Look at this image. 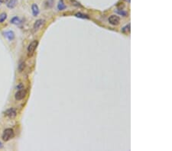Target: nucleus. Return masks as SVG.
<instances>
[{"mask_svg":"<svg viewBox=\"0 0 172 151\" xmlns=\"http://www.w3.org/2000/svg\"><path fill=\"white\" fill-rule=\"evenodd\" d=\"M15 136L14 134V131L12 128H7L4 131L3 134V140L4 141H9V140L12 139Z\"/></svg>","mask_w":172,"mask_h":151,"instance_id":"f257e3e1","label":"nucleus"},{"mask_svg":"<svg viewBox=\"0 0 172 151\" xmlns=\"http://www.w3.org/2000/svg\"><path fill=\"white\" fill-rule=\"evenodd\" d=\"M38 41L37 40H34L33 41H31L28 47V55L29 56H31L33 55V53H34V51H35V50L37 49L38 47Z\"/></svg>","mask_w":172,"mask_h":151,"instance_id":"f03ea898","label":"nucleus"},{"mask_svg":"<svg viewBox=\"0 0 172 151\" xmlns=\"http://www.w3.org/2000/svg\"><path fill=\"white\" fill-rule=\"evenodd\" d=\"M26 94H27L26 90L24 89V88H22V89H19L18 91L15 93V98L17 101H20V100H22L26 96Z\"/></svg>","mask_w":172,"mask_h":151,"instance_id":"7ed1b4c3","label":"nucleus"},{"mask_svg":"<svg viewBox=\"0 0 172 151\" xmlns=\"http://www.w3.org/2000/svg\"><path fill=\"white\" fill-rule=\"evenodd\" d=\"M109 22L112 25H118L120 23V18L117 15H111L109 18Z\"/></svg>","mask_w":172,"mask_h":151,"instance_id":"20e7f679","label":"nucleus"},{"mask_svg":"<svg viewBox=\"0 0 172 151\" xmlns=\"http://www.w3.org/2000/svg\"><path fill=\"white\" fill-rule=\"evenodd\" d=\"M5 115L9 118H14L17 115V111L14 108H11L5 112Z\"/></svg>","mask_w":172,"mask_h":151,"instance_id":"39448f33","label":"nucleus"},{"mask_svg":"<svg viewBox=\"0 0 172 151\" xmlns=\"http://www.w3.org/2000/svg\"><path fill=\"white\" fill-rule=\"evenodd\" d=\"M45 21L43 19H38L35 22H34V25H33V28H34V31H38V29H40V27L43 25Z\"/></svg>","mask_w":172,"mask_h":151,"instance_id":"423d86ee","label":"nucleus"},{"mask_svg":"<svg viewBox=\"0 0 172 151\" xmlns=\"http://www.w3.org/2000/svg\"><path fill=\"white\" fill-rule=\"evenodd\" d=\"M31 11H32V14L34 17H37L39 14V8L37 4L34 3L31 6Z\"/></svg>","mask_w":172,"mask_h":151,"instance_id":"0eeeda50","label":"nucleus"},{"mask_svg":"<svg viewBox=\"0 0 172 151\" xmlns=\"http://www.w3.org/2000/svg\"><path fill=\"white\" fill-rule=\"evenodd\" d=\"M18 4V0H8L6 2V6L9 9H14Z\"/></svg>","mask_w":172,"mask_h":151,"instance_id":"6e6552de","label":"nucleus"},{"mask_svg":"<svg viewBox=\"0 0 172 151\" xmlns=\"http://www.w3.org/2000/svg\"><path fill=\"white\" fill-rule=\"evenodd\" d=\"M4 36L9 40V41H12L15 38V33L12 31H8L4 33Z\"/></svg>","mask_w":172,"mask_h":151,"instance_id":"1a4fd4ad","label":"nucleus"},{"mask_svg":"<svg viewBox=\"0 0 172 151\" xmlns=\"http://www.w3.org/2000/svg\"><path fill=\"white\" fill-rule=\"evenodd\" d=\"M67 6L66 5L64 4L63 1V0H59V2H58V4H57V9L59 11H63L64 9H66Z\"/></svg>","mask_w":172,"mask_h":151,"instance_id":"9d476101","label":"nucleus"},{"mask_svg":"<svg viewBox=\"0 0 172 151\" xmlns=\"http://www.w3.org/2000/svg\"><path fill=\"white\" fill-rule=\"evenodd\" d=\"M21 22L22 21H21L20 18L18 16H15V17H14V18H12L11 19V23L13 24H15V25H18V24H21Z\"/></svg>","mask_w":172,"mask_h":151,"instance_id":"9b49d317","label":"nucleus"},{"mask_svg":"<svg viewBox=\"0 0 172 151\" xmlns=\"http://www.w3.org/2000/svg\"><path fill=\"white\" fill-rule=\"evenodd\" d=\"M45 4V7H46V8L50 9V8H51V7L53 6V5H54V0H46Z\"/></svg>","mask_w":172,"mask_h":151,"instance_id":"f8f14e48","label":"nucleus"},{"mask_svg":"<svg viewBox=\"0 0 172 151\" xmlns=\"http://www.w3.org/2000/svg\"><path fill=\"white\" fill-rule=\"evenodd\" d=\"M75 16L76 17H77V18H83V19H89L90 18V17L88 16V15H84V14H83V13H80V12H79V13H77L76 15H75Z\"/></svg>","mask_w":172,"mask_h":151,"instance_id":"ddd939ff","label":"nucleus"},{"mask_svg":"<svg viewBox=\"0 0 172 151\" xmlns=\"http://www.w3.org/2000/svg\"><path fill=\"white\" fill-rule=\"evenodd\" d=\"M7 18V14L5 12H3L0 14V23H3L6 21V19Z\"/></svg>","mask_w":172,"mask_h":151,"instance_id":"4468645a","label":"nucleus"},{"mask_svg":"<svg viewBox=\"0 0 172 151\" xmlns=\"http://www.w3.org/2000/svg\"><path fill=\"white\" fill-rule=\"evenodd\" d=\"M122 32L123 33H125V34H127L128 32H130V24H127L125 27H124L122 29Z\"/></svg>","mask_w":172,"mask_h":151,"instance_id":"2eb2a0df","label":"nucleus"},{"mask_svg":"<svg viewBox=\"0 0 172 151\" xmlns=\"http://www.w3.org/2000/svg\"><path fill=\"white\" fill-rule=\"evenodd\" d=\"M70 1H71V3H72L73 6H77V7H82V6L80 5V3H78V2H77L76 0H70Z\"/></svg>","mask_w":172,"mask_h":151,"instance_id":"dca6fc26","label":"nucleus"},{"mask_svg":"<svg viewBox=\"0 0 172 151\" xmlns=\"http://www.w3.org/2000/svg\"><path fill=\"white\" fill-rule=\"evenodd\" d=\"M25 67V64L24 62H22V63H21V64L18 65V70H19L20 72H22V71L24 70Z\"/></svg>","mask_w":172,"mask_h":151,"instance_id":"f3484780","label":"nucleus"},{"mask_svg":"<svg viewBox=\"0 0 172 151\" xmlns=\"http://www.w3.org/2000/svg\"><path fill=\"white\" fill-rule=\"evenodd\" d=\"M116 12L119 13V15H121L122 16H124V17L127 15V12H124L123 10H117Z\"/></svg>","mask_w":172,"mask_h":151,"instance_id":"a211bd4d","label":"nucleus"},{"mask_svg":"<svg viewBox=\"0 0 172 151\" xmlns=\"http://www.w3.org/2000/svg\"><path fill=\"white\" fill-rule=\"evenodd\" d=\"M16 88H17V89H18V90H19V89H22V88H24V86H23V85H22V83H20V84H19V85H17V86H16Z\"/></svg>","mask_w":172,"mask_h":151,"instance_id":"6ab92c4d","label":"nucleus"},{"mask_svg":"<svg viewBox=\"0 0 172 151\" xmlns=\"http://www.w3.org/2000/svg\"><path fill=\"white\" fill-rule=\"evenodd\" d=\"M6 2H7V0H0V3H3Z\"/></svg>","mask_w":172,"mask_h":151,"instance_id":"aec40b11","label":"nucleus"},{"mask_svg":"<svg viewBox=\"0 0 172 151\" xmlns=\"http://www.w3.org/2000/svg\"><path fill=\"white\" fill-rule=\"evenodd\" d=\"M1 147H3V143L0 142V148H1Z\"/></svg>","mask_w":172,"mask_h":151,"instance_id":"412c9836","label":"nucleus"},{"mask_svg":"<svg viewBox=\"0 0 172 151\" xmlns=\"http://www.w3.org/2000/svg\"><path fill=\"white\" fill-rule=\"evenodd\" d=\"M125 1H126V2H128V3H130V0H125Z\"/></svg>","mask_w":172,"mask_h":151,"instance_id":"4be33fe9","label":"nucleus"}]
</instances>
